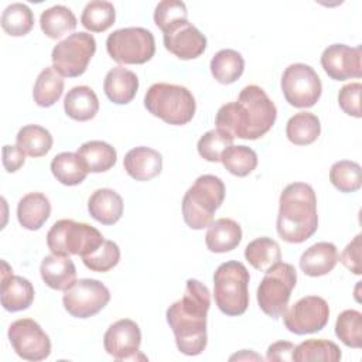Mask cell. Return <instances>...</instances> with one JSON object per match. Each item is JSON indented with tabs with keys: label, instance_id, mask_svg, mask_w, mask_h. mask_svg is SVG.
<instances>
[{
	"label": "cell",
	"instance_id": "1",
	"mask_svg": "<svg viewBox=\"0 0 362 362\" xmlns=\"http://www.w3.org/2000/svg\"><path fill=\"white\" fill-rule=\"evenodd\" d=\"M209 307L211 294L208 287L199 280L188 279L182 297L167 308L165 318L181 354L195 356L206 348V314Z\"/></svg>",
	"mask_w": 362,
	"mask_h": 362
},
{
	"label": "cell",
	"instance_id": "2",
	"mask_svg": "<svg viewBox=\"0 0 362 362\" xmlns=\"http://www.w3.org/2000/svg\"><path fill=\"white\" fill-rule=\"evenodd\" d=\"M276 117V105L267 93L257 85H247L240 90L238 100L219 107L215 124L232 137L256 140L273 127Z\"/></svg>",
	"mask_w": 362,
	"mask_h": 362
},
{
	"label": "cell",
	"instance_id": "3",
	"mask_svg": "<svg viewBox=\"0 0 362 362\" xmlns=\"http://www.w3.org/2000/svg\"><path fill=\"white\" fill-rule=\"evenodd\" d=\"M318 229L317 197L305 182L288 184L279 199L277 233L288 243H303Z\"/></svg>",
	"mask_w": 362,
	"mask_h": 362
},
{
	"label": "cell",
	"instance_id": "4",
	"mask_svg": "<svg viewBox=\"0 0 362 362\" xmlns=\"http://www.w3.org/2000/svg\"><path fill=\"white\" fill-rule=\"evenodd\" d=\"M225 198L223 181L212 174L199 175L182 198L184 222L194 230L208 228Z\"/></svg>",
	"mask_w": 362,
	"mask_h": 362
},
{
	"label": "cell",
	"instance_id": "5",
	"mask_svg": "<svg viewBox=\"0 0 362 362\" xmlns=\"http://www.w3.org/2000/svg\"><path fill=\"white\" fill-rule=\"evenodd\" d=\"M146 109L163 122L182 126L192 120L197 109L195 98L185 86L158 82L153 83L144 95Z\"/></svg>",
	"mask_w": 362,
	"mask_h": 362
},
{
	"label": "cell",
	"instance_id": "6",
	"mask_svg": "<svg viewBox=\"0 0 362 362\" xmlns=\"http://www.w3.org/2000/svg\"><path fill=\"white\" fill-rule=\"evenodd\" d=\"M249 272L236 260L218 266L214 273V298L218 308L230 317L242 315L249 305Z\"/></svg>",
	"mask_w": 362,
	"mask_h": 362
},
{
	"label": "cell",
	"instance_id": "7",
	"mask_svg": "<svg viewBox=\"0 0 362 362\" xmlns=\"http://www.w3.org/2000/svg\"><path fill=\"white\" fill-rule=\"evenodd\" d=\"M103 235L89 223L72 219L57 221L47 233V246L54 255L86 256L102 242Z\"/></svg>",
	"mask_w": 362,
	"mask_h": 362
},
{
	"label": "cell",
	"instance_id": "8",
	"mask_svg": "<svg viewBox=\"0 0 362 362\" xmlns=\"http://www.w3.org/2000/svg\"><path fill=\"white\" fill-rule=\"evenodd\" d=\"M296 283L297 272L293 264L277 262L267 269L257 287V304L260 310L274 320L280 318L287 310Z\"/></svg>",
	"mask_w": 362,
	"mask_h": 362
},
{
	"label": "cell",
	"instance_id": "9",
	"mask_svg": "<svg viewBox=\"0 0 362 362\" xmlns=\"http://www.w3.org/2000/svg\"><path fill=\"white\" fill-rule=\"evenodd\" d=\"M110 58L124 65H139L150 61L156 52L154 35L143 27L119 28L106 38Z\"/></svg>",
	"mask_w": 362,
	"mask_h": 362
},
{
	"label": "cell",
	"instance_id": "10",
	"mask_svg": "<svg viewBox=\"0 0 362 362\" xmlns=\"http://www.w3.org/2000/svg\"><path fill=\"white\" fill-rule=\"evenodd\" d=\"M96 51V40L89 33H74L59 41L51 54L52 66L61 76H81Z\"/></svg>",
	"mask_w": 362,
	"mask_h": 362
},
{
	"label": "cell",
	"instance_id": "11",
	"mask_svg": "<svg viewBox=\"0 0 362 362\" xmlns=\"http://www.w3.org/2000/svg\"><path fill=\"white\" fill-rule=\"evenodd\" d=\"M281 92L288 105L300 109L314 106L321 98L322 83L318 74L307 64H291L281 75Z\"/></svg>",
	"mask_w": 362,
	"mask_h": 362
},
{
	"label": "cell",
	"instance_id": "12",
	"mask_svg": "<svg viewBox=\"0 0 362 362\" xmlns=\"http://www.w3.org/2000/svg\"><path fill=\"white\" fill-rule=\"evenodd\" d=\"M109 288L95 279H79L64 291V308L75 318H89L106 307Z\"/></svg>",
	"mask_w": 362,
	"mask_h": 362
},
{
	"label": "cell",
	"instance_id": "13",
	"mask_svg": "<svg viewBox=\"0 0 362 362\" xmlns=\"http://www.w3.org/2000/svg\"><path fill=\"white\" fill-rule=\"evenodd\" d=\"M286 328L296 335L321 331L329 320L328 303L318 296H305L281 315Z\"/></svg>",
	"mask_w": 362,
	"mask_h": 362
},
{
	"label": "cell",
	"instance_id": "14",
	"mask_svg": "<svg viewBox=\"0 0 362 362\" xmlns=\"http://www.w3.org/2000/svg\"><path fill=\"white\" fill-rule=\"evenodd\" d=\"M7 337L14 352L25 361H44L51 354L49 337L31 318H20L11 322Z\"/></svg>",
	"mask_w": 362,
	"mask_h": 362
},
{
	"label": "cell",
	"instance_id": "15",
	"mask_svg": "<svg viewBox=\"0 0 362 362\" xmlns=\"http://www.w3.org/2000/svg\"><path fill=\"white\" fill-rule=\"evenodd\" d=\"M321 65L334 81L362 76V48L345 44L328 45L321 54Z\"/></svg>",
	"mask_w": 362,
	"mask_h": 362
},
{
	"label": "cell",
	"instance_id": "16",
	"mask_svg": "<svg viewBox=\"0 0 362 362\" xmlns=\"http://www.w3.org/2000/svg\"><path fill=\"white\" fill-rule=\"evenodd\" d=\"M140 344V327L130 318L117 320L106 329L103 335L105 351L117 361L136 359Z\"/></svg>",
	"mask_w": 362,
	"mask_h": 362
},
{
	"label": "cell",
	"instance_id": "17",
	"mask_svg": "<svg viewBox=\"0 0 362 362\" xmlns=\"http://www.w3.org/2000/svg\"><path fill=\"white\" fill-rule=\"evenodd\" d=\"M163 41L165 49L180 59L198 58L206 48V37L188 20L164 33Z\"/></svg>",
	"mask_w": 362,
	"mask_h": 362
},
{
	"label": "cell",
	"instance_id": "18",
	"mask_svg": "<svg viewBox=\"0 0 362 362\" xmlns=\"http://www.w3.org/2000/svg\"><path fill=\"white\" fill-rule=\"evenodd\" d=\"M3 279H1V305L10 313L27 310L34 301V287L25 277L13 276L8 273L7 263L3 262Z\"/></svg>",
	"mask_w": 362,
	"mask_h": 362
},
{
	"label": "cell",
	"instance_id": "19",
	"mask_svg": "<svg viewBox=\"0 0 362 362\" xmlns=\"http://www.w3.org/2000/svg\"><path fill=\"white\" fill-rule=\"evenodd\" d=\"M123 167L133 180L148 181L161 173L163 157L154 148L139 146L126 153Z\"/></svg>",
	"mask_w": 362,
	"mask_h": 362
},
{
	"label": "cell",
	"instance_id": "20",
	"mask_svg": "<svg viewBox=\"0 0 362 362\" xmlns=\"http://www.w3.org/2000/svg\"><path fill=\"white\" fill-rule=\"evenodd\" d=\"M339 260L337 246L331 242H318L305 249L300 257V267L310 277L328 274Z\"/></svg>",
	"mask_w": 362,
	"mask_h": 362
},
{
	"label": "cell",
	"instance_id": "21",
	"mask_svg": "<svg viewBox=\"0 0 362 362\" xmlns=\"http://www.w3.org/2000/svg\"><path fill=\"white\" fill-rule=\"evenodd\" d=\"M139 89L137 75L124 68L115 66L112 68L103 81V90L107 99L116 105H126L133 100Z\"/></svg>",
	"mask_w": 362,
	"mask_h": 362
},
{
	"label": "cell",
	"instance_id": "22",
	"mask_svg": "<svg viewBox=\"0 0 362 362\" xmlns=\"http://www.w3.org/2000/svg\"><path fill=\"white\" fill-rule=\"evenodd\" d=\"M42 281L54 290L65 291L76 280V267L69 256L48 255L40 266Z\"/></svg>",
	"mask_w": 362,
	"mask_h": 362
},
{
	"label": "cell",
	"instance_id": "23",
	"mask_svg": "<svg viewBox=\"0 0 362 362\" xmlns=\"http://www.w3.org/2000/svg\"><path fill=\"white\" fill-rule=\"evenodd\" d=\"M242 240L240 225L230 218L214 221L206 230L205 245L214 253H226L238 247Z\"/></svg>",
	"mask_w": 362,
	"mask_h": 362
},
{
	"label": "cell",
	"instance_id": "24",
	"mask_svg": "<svg viewBox=\"0 0 362 362\" xmlns=\"http://www.w3.org/2000/svg\"><path fill=\"white\" fill-rule=\"evenodd\" d=\"M88 211L102 225H113L123 215V199L115 189L99 188L89 197Z\"/></svg>",
	"mask_w": 362,
	"mask_h": 362
},
{
	"label": "cell",
	"instance_id": "25",
	"mask_svg": "<svg viewBox=\"0 0 362 362\" xmlns=\"http://www.w3.org/2000/svg\"><path fill=\"white\" fill-rule=\"evenodd\" d=\"M51 215V202L41 192H28L17 204L18 223L28 229H40Z\"/></svg>",
	"mask_w": 362,
	"mask_h": 362
},
{
	"label": "cell",
	"instance_id": "26",
	"mask_svg": "<svg viewBox=\"0 0 362 362\" xmlns=\"http://www.w3.org/2000/svg\"><path fill=\"white\" fill-rule=\"evenodd\" d=\"M65 113L78 122H86L96 116L99 100L95 90L86 85L74 86L64 98Z\"/></svg>",
	"mask_w": 362,
	"mask_h": 362
},
{
	"label": "cell",
	"instance_id": "27",
	"mask_svg": "<svg viewBox=\"0 0 362 362\" xmlns=\"http://www.w3.org/2000/svg\"><path fill=\"white\" fill-rule=\"evenodd\" d=\"M76 154L82 158L89 173H105L116 164V150L102 140H90L78 147Z\"/></svg>",
	"mask_w": 362,
	"mask_h": 362
},
{
	"label": "cell",
	"instance_id": "28",
	"mask_svg": "<svg viewBox=\"0 0 362 362\" xmlns=\"http://www.w3.org/2000/svg\"><path fill=\"white\" fill-rule=\"evenodd\" d=\"M51 173L64 185L72 187L81 184L86 175L88 168L76 153L64 151L57 154L51 161Z\"/></svg>",
	"mask_w": 362,
	"mask_h": 362
},
{
	"label": "cell",
	"instance_id": "29",
	"mask_svg": "<svg viewBox=\"0 0 362 362\" xmlns=\"http://www.w3.org/2000/svg\"><path fill=\"white\" fill-rule=\"evenodd\" d=\"M40 27L48 38L57 40L76 28V17L66 6L57 4L41 13Z\"/></svg>",
	"mask_w": 362,
	"mask_h": 362
},
{
	"label": "cell",
	"instance_id": "30",
	"mask_svg": "<svg viewBox=\"0 0 362 362\" xmlns=\"http://www.w3.org/2000/svg\"><path fill=\"white\" fill-rule=\"evenodd\" d=\"M209 68L212 76L219 83L229 85L242 76L245 71V59L238 51L226 48L218 51L212 57Z\"/></svg>",
	"mask_w": 362,
	"mask_h": 362
},
{
	"label": "cell",
	"instance_id": "31",
	"mask_svg": "<svg viewBox=\"0 0 362 362\" xmlns=\"http://www.w3.org/2000/svg\"><path fill=\"white\" fill-rule=\"evenodd\" d=\"M321 133L320 119L310 112H300L291 116L286 124V136L296 146L314 143Z\"/></svg>",
	"mask_w": 362,
	"mask_h": 362
},
{
	"label": "cell",
	"instance_id": "32",
	"mask_svg": "<svg viewBox=\"0 0 362 362\" xmlns=\"http://www.w3.org/2000/svg\"><path fill=\"white\" fill-rule=\"evenodd\" d=\"M245 259L253 269L266 272L281 260V250L276 240L267 236H262L247 243L245 247Z\"/></svg>",
	"mask_w": 362,
	"mask_h": 362
},
{
	"label": "cell",
	"instance_id": "33",
	"mask_svg": "<svg viewBox=\"0 0 362 362\" xmlns=\"http://www.w3.org/2000/svg\"><path fill=\"white\" fill-rule=\"evenodd\" d=\"M64 92V79L54 66L44 68L33 88L34 102L41 107H49L59 100Z\"/></svg>",
	"mask_w": 362,
	"mask_h": 362
},
{
	"label": "cell",
	"instance_id": "34",
	"mask_svg": "<svg viewBox=\"0 0 362 362\" xmlns=\"http://www.w3.org/2000/svg\"><path fill=\"white\" fill-rule=\"evenodd\" d=\"M16 143L24 154L30 157H42L51 150L54 140L45 127L38 124H27L18 130Z\"/></svg>",
	"mask_w": 362,
	"mask_h": 362
},
{
	"label": "cell",
	"instance_id": "35",
	"mask_svg": "<svg viewBox=\"0 0 362 362\" xmlns=\"http://www.w3.org/2000/svg\"><path fill=\"white\" fill-rule=\"evenodd\" d=\"M342 354L339 346L328 339H307L298 344L293 351V361H329L338 362Z\"/></svg>",
	"mask_w": 362,
	"mask_h": 362
},
{
	"label": "cell",
	"instance_id": "36",
	"mask_svg": "<svg viewBox=\"0 0 362 362\" xmlns=\"http://www.w3.org/2000/svg\"><path fill=\"white\" fill-rule=\"evenodd\" d=\"M116 20L115 6L106 0L89 1L81 16V24L90 33H103L113 25Z\"/></svg>",
	"mask_w": 362,
	"mask_h": 362
},
{
	"label": "cell",
	"instance_id": "37",
	"mask_svg": "<svg viewBox=\"0 0 362 362\" xmlns=\"http://www.w3.org/2000/svg\"><path fill=\"white\" fill-rule=\"evenodd\" d=\"M1 28L13 37L28 34L34 25V14L24 3H11L1 13Z\"/></svg>",
	"mask_w": 362,
	"mask_h": 362
},
{
	"label": "cell",
	"instance_id": "38",
	"mask_svg": "<svg viewBox=\"0 0 362 362\" xmlns=\"http://www.w3.org/2000/svg\"><path fill=\"white\" fill-rule=\"evenodd\" d=\"M221 163L223 167L236 177L249 175L257 165V154L247 146H230L222 156Z\"/></svg>",
	"mask_w": 362,
	"mask_h": 362
},
{
	"label": "cell",
	"instance_id": "39",
	"mask_svg": "<svg viewBox=\"0 0 362 362\" xmlns=\"http://www.w3.org/2000/svg\"><path fill=\"white\" fill-rule=\"evenodd\" d=\"M329 181L341 192H355L362 185V170L356 161L341 160L331 165Z\"/></svg>",
	"mask_w": 362,
	"mask_h": 362
},
{
	"label": "cell",
	"instance_id": "40",
	"mask_svg": "<svg viewBox=\"0 0 362 362\" xmlns=\"http://www.w3.org/2000/svg\"><path fill=\"white\" fill-rule=\"evenodd\" d=\"M335 335L349 348L362 346V314L356 310H345L337 317Z\"/></svg>",
	"mask_w": 362,
	"mask_h": 362
},
{
	"label": "cell",
	"instance_id": "41",
	"mask_svg": "<svg viewBox=\"0 0 362 362\" xmlns=\"http://www.w3.org/2000/svg\"><path fill=\"white\" fill-rule=\"evenodd\" d=\"M120 260V249L113 240L105 239L92 253L82 256L83 264L98 273L112 270Z\"/></svg>",
	"mask_w": 362,
	"mask_h": 362
},
{
	"label": "cell",
	"instance_id": "42",
	"mask_svg": "<svg viewBox=\"0 0 362 362\" xmlns=\"http://www.w3.org/2000/svg\"><path fill=\"white\" fill-rule=\"evenodd\" d=\"M233 139L235 137H232L230 134L222 130L212 129L205 134H202L201 139L198 140L197 143L198 154L206 161L218 163L221 161L222 153L233 144Z\"/></svg>",
	"mask_w": 362,
	"mask_h": 362
},
{
	"label": "cell",
	"instance_id": "43",
	"mask_svg": "<svg viewBox=\"0 0 362 362\" xmlns=\"http://www.w3.org/2000/svg\"><path fill=\"white\" fill-rule=\"evenodd\" d=\"M154 23L164 33L174 25L188 20V11L182 1L178 0H163L154 8Z\"/></svg>",
	"mask_w": 362,
	"mask_h": 362
},
{
	"label": "cell",
	"instance_id": "44",
	"mask_svg": "<svg viewBox=\"0 0 362 362\" xmlns=\"http://www.w3.org/2000/svg\"><path fill=\"white\" fill-rule=\"evenodd\" d=\"M361 90L362 85L359 82H351L344 85L338 92V105L344 113L359 119L361 113Z\"/></svg>",
	"mask_w": 362,
	"mask_h": 362
},
{
	"label": "cell",
	"instance_id": "45",
	"mask_svg": "<svg viewBox=\"0 0 362 362\" xmlns=\"http://www.w3.org/2000/svg\"><path fill=\"white\" fill-rule=\"evenodd\" d=\"M361 233L356 235L342 250L339 260L341 263L354 274H361L362 273V267H361Z\"/></svg>",
	"mask_w": 362,
	"mask_h": 362
},
{
	"label": "cell",
	"instance_id": "46",
	"mask_svg": "<svg viewBox=\"0 0 362 362\" xmlns=\"http://www.w3.org/2000/svg\"><path fill=\"white\" fill-rule=\"evenodd\" d=\"M1 156H3V165L7 173H16L25 163V154L17 144L16 146H8V144L3 146Z\"/></svg>",
	"mask_w": 362,
	"mask_h": 362
},
{
	"label": "cell",
	"instance_id": "47",
	"mask_svg": "<svg viewBox=\"0 0 362 362\" xmlns=\"http://www.w3.org/2000/svg\"><path fill=\"white\" fill-rule=\"evenodd\" d=\"M296 345L288 341L273 342L266 352V359L270 362H287L293 361V351Z\"/></svg>",
	"mask_w": 362,
	"mask_h": 362
}]
</instances>
